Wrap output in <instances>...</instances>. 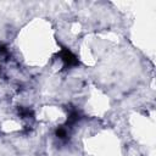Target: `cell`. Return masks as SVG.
Here are the masks:
<instances>
[{
  "label": "cell",
  "instance_id": "obj_1",
  "mask_svg": "<svg viewBox=\"0 0 156 156\" xmlns=\"http://www.w3.org/2000/svg\"><path fill=\"white\" fill-rule=\"evenodd\" d=\"M58 56L62 60V62L65 63L66 67H74V66H78V58L77 56L67 48H62L61 51L58 52Z\"/></svg>",
  "mask_w": 156,
  "mask_h": 156
},
{
  "label": "cell",
  "instance_id": "obj_2",
  "mask_svg": "<svg viewBox=\"0 0 156 156\" xmlns=\"http://www.w3.org/2000/svg\"><path fill=\"white\" fill-rule=\"evenodd\" d=\"M80 118V115L77 110H71V112L68 113V117H67V126H72L74 123H77Z\"/></svg>",
  "mask_w": 156,
  "mask_h": 156
},
{
  "label": "cell",
  "instance_id": "obj_3",
  "mask_svg": "<svg viewBox=\"0 0 156 156\" xmlns=\"http://www.w3.org/2000/svg\"><path fill=\"white\" fill-rule=\"evenodd\" d=\"M55 134L58 139H66L68 136V133H67V129L65 127H58L56 130H55Z\"/></svg>",
  "mask_w": 156,
  "mask_h": 156
}]
</instances>
